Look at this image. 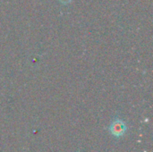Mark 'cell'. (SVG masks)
I'll use <instances>...</instances> for the list:
<instances>
[{"label":"cell","mask_w":153,"mask_h":152,"mask_svg":"<svg viewBox=\"0 0 153 152\" xmlns=\"http://www.w3.org/2000/svg\"><path fill=\"white\" fill-rule=\"evenodd\" d=\"M113 133H115L116 135H119L122 134L125 131V127H124V124L122 122H116L112 125V130Z\"/></svg>","instance_id":"1"}]
</instances>
